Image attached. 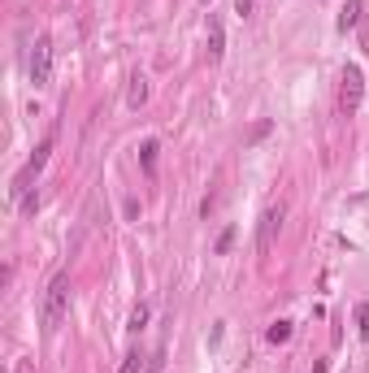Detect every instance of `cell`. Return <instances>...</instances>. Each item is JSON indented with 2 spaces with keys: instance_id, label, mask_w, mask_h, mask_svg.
Masks as SVG:
<instances>
[{
  "instance_id": "18",
  "label": "cell",
  "mask_w": 369,
  "mask_h": 373,
  "mask_svg": "<svg viewBox=\"0 0 369 373\" xmlns=\"http://www.w3.org/2000/svg\"><path fill=\"white\" fill-rule=\"evenodd\" d=\"M13 373H35V361H18V369Z\"/></svg>"
},
{
  "instance_id": "11",
  "label": "cell",
  "mask_w": 369,
  "mask_h": 373,
  "mask_svg": "<svg viewBox=\"0 0 369 373\" xmlns=\"http://www.w3.org/2000/svg\"><path fill=\"white\" fill-rule=\"evenodd\" d=\"M144 326H148V304L139 299V304H135V308H131V330H135V335H139Z\"/></svg>"
},
{
  "instance_id": "6",
  "label": "cell",
  "mask_w": 369,
  "mask_h": 373,
  "mask_svg": "<svg viewBox=\"0 0 369 373\" xmlns=\"http://www.w3.org/2000/svg\"><path fill=\"white\" fill-rule=\"evenodd\" d=\"M222 52H226V31H222V22H217V18H209V57L222 61Z\"/></svg>"
},
{
  "instance_id": "17",
  "label": "cell",
  "mask_w": 369,
  "mask_h": 373,
  "mask_svg": "<svg viewBox=\"0 0 369 373\" xmlns=\"http://www.w3.org/2000/svg\"><path fill=\"white\" fill-rule=\"evenodd\" d=\"M39 209V196H22V213H35Z\"/></svg>"
},
{
  "instance_id": "13",
  "label": "cell",
  "mask_w": 369,
  "mask_h": 373,
  "mask_svg": "<svg viewBox=\"0 0 369 373\" xmlns=\"http://www.w3.org/2000/svg\"><path fill=\"white\" fill-rule=\"evenodd\" d=\"M139 369H144V356H139V352H131L126 361H122V369H118V373H139Z\"/></svg>"
},
{
  "instance_id": "12",
  "label": "cell",
  "mask_w": 369,
  "mask_h": 373,
  "mask_svg": "<svg viewBox=\"0 0 369 373\" xmlns=\"http://www.w3.org/2000/svg\"><path fill=\"white\" fill-rule=\"evenodd\" d=\"M357 335L369 343V304H361V308H357Z\"/></svg>"
},
{
  "instance_id": "8",
  "label": "cell",
  "mask_w": 369,
  "mask_h": 373,
  "mask_svg": "<svg viewBox=\"0 0 369 373\" xmlns=\"http://www.w3.org/2000/svg\"><path fill=\"white\" fill-rule=\"evenodd\" d=\"M144 100H148V78H144V74H135V78H131V87H126V104H131V109H139Z\"/></svg>"
},
{
  "instance_id": "7",
  "label": "cell",
  "mask_w": 369,
  "mask_h": 373,
  "mask_svg": "<svg viewBox=\"0 0 369 373\" xmlns=\"http://www.w3.org/2000/svg\"><path fill=\"white\" fill-rule=\"evenodd\" d=\"M157 152H161L157 139H144V144H139V165H144L148 178H157Z\"/></svg>"
},
{
  "instance_id": "16",
  "label": "cell",
  "mask_w": 369,
  "mask_h": 373,
  "mask_svg": "<svg viewBox=\"0 0 369 373\" xmlns=\"http://www.w3.org/2000/svg\"><path fill=\"white\" fill-rule=\"evenodd\" d=\"M361 52H365V57H369V18L361 22Z\"/></svg>"
},
{
  "instance_id": "10",
  "label": "cell",
  "mask_w": 369,
  "mask_h": 373,
  "mask_svg": "<svg viewBox=\"0 0 369 373\" xmlns=\"http://www.w3.org/2000/svg\"><path fill=\"white\" fill-rule=\"evenodd\" d=\"M235 234H239L235 226H226L222 234H217V243H213V252H217V256H226V252H230V247H235Z\"/></svg>"
},
{
  "instance_id": "14",
  "label": "cell",
  "mask_w": 369,
  "mask_h": 373,
  "mask_svg": "<svg viewBox=\"0 0 369 373\" xmlns=\"http://www.w3.org/2000/svg\"><path fill=\"white\" fill-rule=\"evenodd\" d=\"M252 9H256V0H235V13H239V18H252Z\"/></svg>"
},
{
  "instance_id": "9",
  "label": "cell",
  "mask_w": 369,
  "mask_h": 373,
  "mask_svg": "<svg viewBox=\"0 0 369 373\" xmlns=\"http://www.w3.org/2000/svg\"><path fill=\"white\" fill-rule=\"evenodd\" d=\"M265 339L274 343V348H278V343H287V339H291V321H287V317H282V321H274V326L265 330Z\"/></svg>"
},
{
  "instance_id": "5",
  "label": "cell",
  "mask_w": 369,
  "mask_h": 373,
  "mask_svg": "<svg viewBox=\"0 0 369 373\" xmlns=\"http://www.w3.org/2000/svg\"><path fill=\"white\" fill-rule=\"evenodd\" d=\"M365 22V0H344V9H339V31H352V26Z\"/></svg>"
},
{
  "instance_id": "2",
  "label": "cell",
  "mask_w": 369,
  "mask_h": 373,
  "mask_svg": "<svg viewBox=\"0 0 369 373\" xmlns=\"http://www.w3.org/2000/svg\"><path fill=\"white\" fill-rule=\"evenodd\" d=\"M365 100V74H361V65H344V78H339V109L352 117L361 109Z\"/></svg>"
},
{
  "instance_id": "15",
  "label": "cell",
  "mask_w": 369,
  "mask_h": 373,
  "mask_svg": "<svg viewBox=\"0 0 369 373\" xmlns=\"http://www.w3.org/2000/svg\"><path fill=\"white\" fill-rule=\"evenodd\" d=\"M265 135H269V122H256V126H252V135H248V144H256V139H265Z\"/></svg>"
},
{
  "instance_id": "19",
  "label": "cell",
  "mask_w": 369,
  "mask_h": 373,
  "mask_svg": "<svg viewBox=\"0 0 369 373\" xmlns=\"http://www.w3.org/2000/svg\"><path fill=\"white\" fill-rule=\"evenodd\" d=\"M313 373H326V361H317V365H313Z\"/></svg>"
},
{
  "instance_id": "4",
  "label": "cell",
  "mask_w": 369,
  "mask_h": 373,
  "mask_svg": "<svg viewBox=\"0 0 369 373\" xmlns=\"http://www.w3.org/2000/svg\"><path fill=\"white\" fill-rule=\"evenodd\" d=\"M278 226H282V209H265L261 213V226H256V256H269Z\"/></svg>"
},
{
  "instance_id": "20",
  "label": "cell",
  "mask_w": 369,
  "mask_h": 373,
  "mask_svg": "<svg viewBox=\"0 0 369 373\" xmlns=\"http://www.w3.org/2000/svg\"><path fill=\"white\" fill-rule=\"evenodd\" d=\"M200 5H209V0H200Z\"/></svg>"
},
{
  "instance_id": "3",
  "label": "cell",
  "mask_w": 369,
  "mask_h": 373,
  "mask_svg": "<svg viewBox=\"0 0 369 373\" xmlns=\"http://www.w3.org/2000/svg\"><path fill=\"white\" fill-rule=\"evenodd\" d=\"M48 78H52V35H39L31 48V82L48 87Z\"/></svg>"
},
{
  "instance_id": "1",
  "label": "cell",
  "mask_w": 369,
  "mask_h": 373,
  "mask_svg": "<svg viewBox=\"0 0 369 373\" xmlns=\"http://www.w3.org/2000/svg\"><path fill=\"white\" fill-rule=\"evenodd\" d=\"M65 313H70V273H57L44 295V335H57Z\"/></svg>"
}]
</instances>
